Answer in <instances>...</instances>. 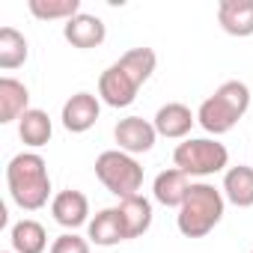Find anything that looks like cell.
Segmentation results:
<instances>
[{"label": "cell", "instance_id": "cell-1", "mask_svg": "<svg viewBox=\"0 0 253 253\" xmlns=\"http://www.w3.org/2000/svg\"><path fill=\"white\" fill-rule=\"evenodd\" d=\"M6 185H9V197L15 200L18 209L39 211L42 206H48L51 176H48L45 158L39 152H18L6 164Z\"/></svg>", "mask_w": 253, "mask_h": 253}, {"label": "cell", "instance_id": "cell-2", "mask_svg": "<svg viewBox=\"0 0 253 253\" xmlns=\"http://www.w3.org/2000/svg\"><path fill=\"white\" fill-rule=\"evenodd\" d=\"M247 107H250V89H247V84L226 81V84H220L214 89V95H209L200 104L197 122L203 125L209 134L220 137V134H226V131L235 128L238 119L247 113Z\"/></svg>", "mask_w": 253, "mask_h": 253}, {"label": "cell", "instance_id": "cell-3", "mask_svg": "<svg viewBox=\"0 0 253 253\" xmlns=\"http://www.w3.org/2000/svg\"><path fill=\"white\" fill-rule=\"evenodd\" d=\"M223 206H226L223 191H217V188L209 185V182H194L188 200L182 203V209H179V214H176L179 232H182L185 238H203V235H209V232L220 223Z\"/></svg>", "mask_w": 253, "mask_h": 253}, {"label": "cell", "instance_id": "cell-4", "mask_svg": "<svg viewBox=\"0 0 253 253\" xmlns=\"http://www.w3.org/2000/svg\"><path fill=\"white\" fill-rule=\"evenodd\" d=\"M95 176L119 200L134 197L143 185V167L137 164L134 155L122 152V149H104L95 158Z\"/></svg>", "mask_w": 253, "mask_h": 253}, {"label": "cell", "instance_id": "cell-5", "mask_svg": "<svg viewBox=\"0 0 253 253\" xmlns=\"http://www.w3.org/2000/svg\"><path fill=\"white\" fill-rule=\"evenodd\" d=\"M173 164L188 176H214L229 167V152L211 137H188L173 149Z\"/></svg>", "mask_w": 253, "mask_h": 253}, {"label": "cell", "instance_id": "cell-6", "mask_svg": "<svg viewBox=\"0 0 253 253\" xmlns=\"http://www.w3.org/2000/svg\"><path fill=\"white\" fill-rule=\"evenodd\" d=\"M113 137H116V149L122 152H128V155H143L155 146L158 140V131H155V125L143 116H125L116 122V128H113Z\"/></svg>", "mask_w": 253, "mask_h": 253}, {"label": "cell", "instance_id": "cell-7", "mask_svg": "<svg viewBox=\"0 0 253 253\" xmlns=\"http://www.w3.org/2000/svg\"><path fill=\"white\" fill-rule=\"evenodd\" d=\"M137 84L134 78L125 72L119 63L107 66L98 78V98L107 104V107H128L134 98H137Z\"/></svg>", "mask_w": 253, "mask_h": 253}, {"label": "cell", "instance_id": "cell-8", "mask_svg": "<svg viewBox=\"0 0 253 253\" xmlns=\"http://www.w3.org/2000/svg\"><path fill=\"white\" fill-rule=\"evenodd\" d=\"M98 116H101V98L92 95V92H75V95L63 104V113H60L63 128L72 131V134L89 131L92 125L98 122Z\"/></svg>", "mask_w": 253, "mask_h": 253}, {"label": "cell", "instance_id": "cell-9", "mask_svg": "<svg viewBox=\"0 0 253 253\" xmlns=\"http://www.w3.org/2000/svg\"><path fill=\"white\" fill-rule=\"evenodd\" d=\"M194 122H197V113H191V107L182 101H167L164 107H158L152 119L158 137H167V140H188Z\"/></svg>", "mask_w": 253, "mask_h": 253}, {"label": "cell", "instance_id": "cell-10", "mask_svg": "<svg viewBox=\"0 0 253 253\" xmlns=\"http://www.w3.org/2000/svg\"><path fill=\"white\" fill-rule=\"evenodd\" d=\"M51 214H54V220L60 223V226H66V229H78V226H84V223H89L92 217H89V200H86V194H81V191H75V188H69V191H60L54 200H51Z\"/></svg>", "mask_w": 253, "mask_h": 253}, {"label": "cell", "instance_id": "cell-11", "mask_svg": "<svg viewBox=\"0 0 253 253\" xmlns=\"http://www.w3.org/2000/svg\"><path fill=\"white\" fill-rule=\"evenodd\" d=\"M191 176L182 173L179 167H170V170H161L152 182V197L155 203L167 206V209H182V203L188 200L191 194Z\"/></svg>", "mask_w": 253, "mask_h": 253}, {"label": "cell", "instance_id": "cell-12", "mask_svg": "<svg viewBox=\"0 0 253 253\" xmlns=\"http://www.w3.org/2000/svg\"><path fill=\"white\" fill-rule=\"evenodd\" d=\"M63 36H66V42H69L72 48L89 51V48H98V45L104 42L107 27H104V21H101L98 15H86V12H81V15H75L72 21L63 24Z\"/></svg>", "mask_w": 253, "mask_h": 253}, {"label": "cell", "instance_id": "cell-13", "mask_svg": "<svg viewBox=\"0 0 253 253\" xmlns=\"http://www.w3.org/2000/svg\"><path fill=\"white\" fill-rule=\"evenodd\" d=\"M217 21L229 36H253V0H220Z\"/></svg>", "mask_w": 253, "mask_h": 253}, {"label": "cell", "instance_id": "cell-14", "mask_svg": "<svg viewBox=\"0 0 253 253\" xmlns=\"http://www.w3.org/2000/svg\"><path fill=\"white\" fill-rule=\"evenodd\" d=\"M116 209H119V217H122V226H125V238H140V235L149 232V226H152V203L143 194L119 200Z\"/></svg>", "mask_w": 253, "mask_h": 253}, {"label": "cell", "instance_id": "cell-15", "mask_svg": "<svg viewBox=\"0 0 253 253\" xmlns=\"http://www.w3.org/2000/svg\"><path fill=\"white\" fill-rule=\"evenodd\" d=\"M86 238H89V244H98V247H113L119 241H128L125 238V226H122L119 209H101L86 223Z\"/></svg>", "mask_w": 253, "mask_h": 253}, {"label": "cell", "instance_id": "cell-16", "mask_svg": "<svg viewBox=\"0 0 253 253\" xmlns=\"http://www.w3.org/2000/svg\"><path fill=\"white\" fill-rule=\"evenodd\" d=\"M30 110V89L15 78H0V122H18Z\"/></svg>", "mask_w": 253, "mask_h": 253}, {"label": "cell", "instance_id": "cell-17", "mask_svg": "<svg viewBox=\"0 0 253 253\" xmlns=\"http://www.w3.org/2000/svg\"><path fill=\"white\" fill-rule=\"evenodd\" d=\"M223 197L226 203L238 206V209H250L253 206V167L247 164H238V167H229L223 173Z\"/></svg>", "mask_w": 253, "mask_h": 253}, {"label": "cell", "instance_id": "cell-18", "mask_svg": "<svg viewBox=\"0 0 253 253\" xmlns=\"http://www.w3.org/2000/svg\"><path fill=\"white\" fill-rule=\"evenodd\" d=\"M51 134H54L51 116H48L45 110H39V107H30V110L18 119V137H21V143L30 146V149L45 146V143L51 140Z\"/></svg>", "mask_w": 253, "mask_h": 253}, {"label": "cell", "instance_id": "cell-19", "mask_svg": "<svg viewBox=\"0 0 253 253\" xmlns=\"http://www.w3.org/2000/svg\"><path fill=\"white\" fill-rule=\"evenodd\" d=\"M9 241H12V250L15 253H45L48 247V232L39 220L33 217H24L12 226L9 232Z\"/></svg>", "mask_w": 253, "mask_h": 253}, {"label": "cell", "instance_id": "cell-20", "mask_svg": "<svg viewBox=\"0 0 253 253\" xmlns=\"http://www.w3.org/2000/svg\"><path fill=\"white\" fill-rule=\"evenodd\" d=\"M30 57V45L24 39V33H18L15 27H0V69L12 72L18 66H24Z\"/></svg>", "mask_w": 253, "mask_h": 253}, {"label": "cell", "instance_id": "cell-21", "mask_svg": "<svg viewBox=\"0 0 253 253\" xmlns=\"http://www.w3.org/2000/svg\"><path fill=\"white\" fill-rule=\"evenodd\" d=\"M116 63H119L125 72H128L131 78H134V84H137V86H143V84L152 78L155 66H158V54H155L152 48H131V51H125Z\"/></svg>", "mask_w": 253, "mask_h": 253}, {"label": "cell", "instance_id": "cell-22", "mask_svg": "<svg viewBox=\"0 0 253 253\" xmlns=\"http://www.w3.org/2000/svg\"><path fill=\"white\" fill-rule=\"evenodd\" d=\"M27 6L39 21H72L81 15V0H30Z\"/></svg>", "mask_w": 253, "mask_h": 253}, {"label": "cell", "instance_id": "cell-23", "mask_svg": "<svg viewBox=\"0 0 253 253\" xmlns=\"http://www.w3.org/2000/svg\"><path fill=\"white\" fill-rule=\"evenodd\" d=\"M51 253H89V238H81L78 232H63L54 238Z\"/></svg>", "mask_w": 253, "mask_h": 253}, {"label": "cell", "instance_id": "cell-24", "mask_svg": "<svg viewBox=\"0 0 253 253\" xmlns=\"http://www.w3.org/2000/svg\"><path fill=\"white\" fill-rule=\"evenodd\" d=\"M6 253H15V250H6Z\"/></svg>", "mask_w": 253, "mask_h": 253}, {"label": "cell", "instance_id": "cell-25", "mask_svg": "<svg viewBox=\"0 0 253 253\" xmlns=\"http://www.w3.org/2000/svg\"><path fill=\"white\" fill-rule=\"evenodd\" d=\"M250 253H253V250H250Z\"/></svg>", "mask_w": 253, "mask_h": 253}]
</instances>
